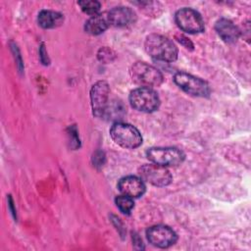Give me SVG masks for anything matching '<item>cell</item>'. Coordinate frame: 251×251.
Returning a JSON list of instances; mask_svg holds the SVG:
<instances>
[{
  "label": "cell",
  "mask_w": 251,
  "mask_h": 251,
  "mask_svg": "<svg viewBox=\"0 0 251 251\" xmlns=\"http://www.w3.org/2000/svg\"><path fill=\"white\" fill-rule=\"evenodd\" d=\"M144 47L147 54L155 60L174 62L177 58V48L176 44L171 39L161 34H149L145 39Z\"/></svg>",
  "instance_id": "6da1fadb"
},
{
  "label": "cell",
  "mask_w": 251,
  "mask_h": 251,
  "mask_svg": "<svg viewBox=\"0 0 251 251\" xmlns=\"http://www.w3.org/2000/svg\"><path fill=\"white\" fill-rule=\"evenodd\" d=\"M110 135L115 143L127 149H134L142 143L139 130L126 123H115L110 128Z\"/></svg>",
  "instance_id": "7a4b0ae2"
},
{
  "label": "cell",
  "mask_w": 251,
  "mask_h": 251,
  "mask_svg": "<svg viewBox=\"0 0 251 251\" xmlns=\"http://www.w3.org/2000/svg\"><path fill=\"white\" fill-rule=\"evenodd\" d=\"M132 80L140 87L159 86L163 82V75L155 67L144 62L134 63L129 70Z\"/></svg>",
  "instance_id": "3957f363"
},
{
  "label": "cell",
  "mask_w": 251,
  "mask_h": 251,
  "mask_svg": "<svg viewBox=\"0 0 251 251\" xmlns=\"http://www.w3.org/2000/svg\"><path fill=\"white\" fill-rule=\"evenodd\" d=\"M129 103L135 110L150 113L158 109L160 99L155 90L149 87H138L129 94Z\"/></svg>",
  "instance_id": "277c9868"
},
{
  "label": "cell",
  "mask_w": 251,
  "mask_h": 251,
  "mask_svg": "<svg viewBox=\"0 0 251 251\" xmlns=\"http://www.w3.org/2000/svg\"><path fill=\"white\" fill-rule=\"evenodd\" d=\"M147 158L160 166H177L184 160V153L175 147H153L146 151Z\"/></svg>",
  "instance_id": "5b68a950"
},
{
  "label": "cell",
  "mask_w": 251,
  "mask_h": 251,
  "mask_svg": "<svg viewBox=\"0 0 251 251\" xmlns=\"http://www.w3.org/2000/svg\"><path fill=\"white\" fill-rule=\"evenodd\" d=\"M175 21L177 26L187 33H199L204 30V21L194 9L185 7L177 10Z\"/></svg>",
  "instance_id": "8992f818"
},
{
  "label": "cell",
  "mask_w": 251,
  "mask_h": 251,
  "mask_svg": "<svg viewBox=\"0 0 251 251\" xmlns=\"http://www.w3.org/2000/svg\"><path fill=\"white\" fill-rule=\"evenodd\" d=\"M174 80L176 84H177L188 94L200 97H205L210 94L209 84L202 78L194 76L190 74L178 72L175 75Z\"/></svg>",
  "instance_id": "52a82bcc"
},
{
  "label": "cell",
  "mask_w": 251,
  "mask_h": 251,
  "mask_svg": "<svg viewBox=\"0 0 251 251\" xmlns=\"http://www.w3.org/2000/svg\"><path fill=\"white\" fill-rule=\"evenodd\" d=\"M138 174L142 180L155 186H166L172 181L170 171L166 167L157 164L143 165L139 168Z\"/></svg>",
  "instance_id": "ba28073f"
},
{
  "label": "cell",
  "mask_w": 251,
  "mask_h": 251,
  "mask_svg": "<svg viewBox=\"0 0 251 251\" xmlns=\"http://www.w3.org/2000/svg\"><path fill=\"white\" fill-rule=\"evenodd\" d=\"M148 241L159 248H168L174 245L177 239L176 233L168 226L157 225L146 230Z\"/></svg>",
  "instance_id": "9c48e42d"
},
{
  "label": "cell",
  "mask_w": 251,
  "mask_h": 251,
  "mask_svg": "<svg viewBox=\"0 0 251 251\" xmlns=\"http://www.w3.org/2000/svg\"><path fill=\"white\" fill-rule=\"evenodd\" d=\"M110 94V87L106 81H97L90 90V100L95 116H104L108 107V99Z\"/></svg>",
  "instance_id": "30bf717a"
},
{
  "label": "cell",
  "mask_w": 251,
  "mask_h": 251,
  "mask_svg": "<svg viewBox=\"0 0 251 251\" xmlns=\"http://www.w3.org/2000/svg\"><path fill=\"white\" fill-rule=\"evenodd\" d=\"M108 20L111 25L114 26H127L133 24L136 20L135 12L129 8L125 6H119L111 9L108 13Z\"/></svg>",
  "instance_id": "8fae6325"
},
{
  "label": "cell",
  "mask_w": 251,
  "mask_h": 251,
  "mask_svg": "<svg viewBox=\"0 0 251 251\" xmlns=\"http://www.w3.org/2000/svg\"><path fill=\"white\" fill-rule=\"evenodd\" d=\"M119 190L131 198H138L145 192V184L141 177L135 176H127L121 178L118 182Z\"/></svg>",
  "instance_id": "7c38bea8"
},
{
  "label": "cell",
  "mask_w": 251,
  "mask_h": 251,
  "mask_svg": "<svg viewBox=\"0 0 251 251\" xmlns=\"http://www.w3.org/2000/svg\"><path fill=\"white\" fill-rule=\"evenodd\" d=\"M215 28L220 37L226 43L235 42L240 35V30L238 27L230 20L225 18H222L216 22Z\"/></svg>",
  "instance_id": "4fadbf2b"
},
{
  "label": "cell",
  "mask_w": 251,
  "mask_h": 251,
  "mask_svg": "<svg viewBox=\"0 0 251 251\" xmlns=\"http://www.w3.org/2000/svg\"><path fill=\"white\" fill-rule=\"evenodd\" d=\"M109 25L110 23L108 20L107 13L96 14L94 16H91V18L87 20L84 25V29L89 34L98 35L104 32Z\"/></svg>",
  "instance_id": "5bb4252c"
},
{
  "label": "cell",
  "mask_w": 251,
  "mask_h": 251,
  "mask_svg": "<svg viewBox=\"0 0 251 251\" xmlns=\"http://www.w3.org/2000/svg\"><path fill=\"white\" fill-rule=\"evenodd\" d=\"M37 21L43 28H55L64 23V16L56 11L41 10L38 14Z\"/></svg>",
  "instance_id": "9a60e30c"
},
{
  "label": "cell",
  "mask_w": 251,
  "mask_h": 251,
  "mask_svg": "<svg viewBox=\"0 0 251 251\" xmlns=\"http://www.w3.org/2000/svg\"><path fill=\"white\" fill-rule=\"evenodd\" d=\"M115 203L120 211L124 214H129L134 206L132 198L124 194L117 196L115 199Z\"/></svg>",
  "instance_id": "2e32d148"
},
{
  "label": "cell",
  "mask_w": 251,
  "mask_h": 251,
  "mask_svg": "<svg viewBox=\"0 0 251 251\" xmlns=\"http://www.w3.org/2000/svg\"><path fill=\"white\" fill-rule=\"evenodd\" d=\"M77 4L80 6L81 10L91 16H94L98 13V11L100 10L101 4L100 2L96 1V0H89V1H79L77 2Z\"/></svg>",
  "instance_id": "e0dca14e"
},
{
  "label": "cell",
  "mask_w": 251,
  "mask_h": 251,
  "mask_svg": "<svg viewBox=\"0 0 251 251\" xmlns=\"http://www.w3.org/2000/svg\"><path fill=\"white\" fill-rule=\"evenodd\" d=\"M114 58H115V53L109 47H103L98 52V59L104 63L112 62Z\"/></svg>",
  "instance_id": "ac0fdd59"
},
{
  "label": "cell",
  "mask_w": 251,
  "mask_h": 251,
  "mask_svg": "<svg viewBox=\"0 0 251 251\" xmlns=\"http://www.w3.org/2000/svg\"><path fill=\"white\" fill-rule=\"evenodd\" d=\"M176 38H177V40L182 44V45H184L186 48H193V44H192V42L187 38V37H185V36H183V35H176Z\"/></svg>",
  "instance_id": "d6986e66"
}]
</instances>
